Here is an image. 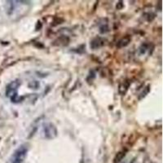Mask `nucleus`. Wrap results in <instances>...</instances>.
Instances as JSON below:
<instances>
[{"label":"nucleus","mask_w":163,"mask_h":163,"mask_svg":"<svg viewBox=\"0 0 163 163\" xmlns=\"http://www.w3.org/2000/svg\"><path fill=\"white\" fill-rule=\"evenodd\" d=\"M20 85V82L19 80H15V81L12 82L11 83L7 85L6 88V95L8 98H12L17 95V90L18 87Z\"/></svg>","instance_id":"1"},{"label":"nucleus","mask_w":163,"mask_h":163,"mask_svg":"<svg viewBox=\"0 0 163 163\" xmlns=\"http://www.w3.org/2000/svg\"><path fill=\"white\" fill-rule=\"evenodd\" d=\"M12 163H24V161H21V160H17V159H13L12 158Z\"/></svg>","instance_id":"9"},{"label":"nucleus","mask_w":163,"mask_h":163,"mask_svg":"<svg viewBox=\"0 0 163 163\" xmlns=\"http://www.w3.org/2000/svg\"><path fill=\"white\" fill-rule=\"evenodd\" d=\"M130 40H131V38L129 37V36H127V37H125L123 39H121L120 41L117 42V47H119V48L124 47H126V46H127L130 43Z\"/></svg>","instance_id":"4"},{"label":"nucleus","mask_w":163,"mask_h":163,"mask_svg":"<svg viewBox=\"0 0 163 163\" xmlns=\"http://www.w3.org/2000/svg\"><path fill=\"white\" fill-rule=\"evenodd\" d=\"M43 134L47 139H53L57 135L56 127L52 123H47L43 127Z\"/></svg>","instance_id":"2"},{"label":"nucleus","mask_w":163,"mask_h":163,"mask_svg":"<svg viewBox=\"0 0 163 163\" xmlns=\"http://www.w3.org/2000/svg\"><path fill=\"white\" fill-rule=\"evenodd\" d=\"M124 156H125V153H124V152H120V153H118L117 155H116V156H115V158H114V162H119L123 158Z\"/></svg>","instance_id":"6"},{"label":"nucleus","mask_w":163,"mask_h":163,"mask_svg":"<svg viewBox=\"0 0 163 163\" xmlns=\"http://www.w3.org/2000/svg\"><path fill=\"white\" fill-rule=\"evenodd\" d=\"M23 99H24L23 96H19L18 95H16L15 96H13L12 98H11L10 100H11V101H12V103H19V102H21V101H22Z\"/></svg>","instance_id":"7"},{"label":"nucleus","mask_w":163,"mask_h":163,"mask_svg":"<svg viewBox=\"0 0 163 163\" xmlns=\"http://www.w3.org/2000/svg\"><path fill=\"white\" fill-rule=\"evenodd\" d=\"M129 86H130V82H128V81L123 82L120 85V87H119V92H120L122 95H124L127 92V90H128Z\"/></svg>","instance_id":"5"},{"label":"nucleus","mask_w":163,"mask_h":163,"mask_svg":"<svg viewBox=\"0 0 163 163\" xmlns=\"http://www.w3.org/2000/svg\"><path fill=\"white\" fill-rule=\"evenodd\" d=\"M104 44V40L103 39H101L100 37H96L95 39H92V41L91 42V47L92 49H97L100 48V47Z\"/></svg>","instance_id":"3"},{"label":"nucleus","mask_w":163,"mask_h":163,"mask_svg":"<svg viewBox=\"0 0 163 163\" xmlns=\"http://www.w3.org/2000/svg\"><path fill=\"white\" fill-rule=\"evenodd\" d=\"M29 87L31 88H34V89H37V88L39 87V83L37 81L30 82L29 83Z\"/></svg>","instance_id":"8"}]
</instances>
